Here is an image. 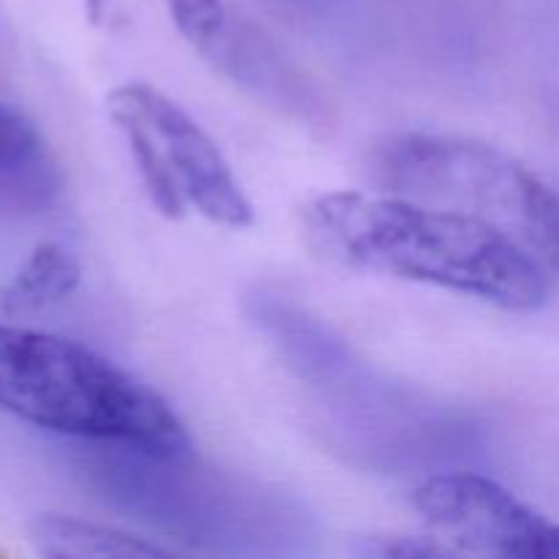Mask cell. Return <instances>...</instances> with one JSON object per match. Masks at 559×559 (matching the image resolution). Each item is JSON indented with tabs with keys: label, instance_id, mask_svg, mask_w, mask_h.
<instances>
[{
	"label": "cell",
	"instance_id": "obj_1",
	"mask_svg": "<svg viewBox=\"0 0 559 559\" xmlns=\"http://www.w3.org/2000/svg\"><path fill=\"white\" fill-rule=\"evenodd\" d=\"M311 243L333 262L440 287L530 314L549 300L546 265L508 229L462 207L396 194L328 191L304 211Z\"/></svg>",
	"mask_w": 559,
	"mask_h": 559
},
{
	"label": "cell",
	"instance_id": "obj_10",
	"mask_svg": "<svg viewBox=\"0 0 559 559\" xmlns=\"http://www.w3.org/2000/svg\"><path fill=\"white\" fill-rule=\"evenodd\" d=\"M360 557L369 559H453L462 557L448 540L437 533L409 535V533H385L371 535L358 549Z\"/></svg>",
	"mask_w": 559,
	"mask_h": 559
},
{
	"label": "cell",
	"instance_id": "obj_2",
	"mask_svg": "<svg viewBox=\"0 0 559 559\" xmlns=\"http://www.w3.org/2000/svg\"><path fill=\"white\" fill-rule=\"evenodd\" d=\"M0 409L49 435L147 462H180L191 437L147 382L74 338L0 322Z\"/></svg>",
	"mask_w": 559,
	"mask_h": 559
},
{
	"label": "cell",
	"instance_id": "obj_5",
	"mask_svg": "<svg viewBox=\"0 0 559 559\" xmlns=\"http://www.w3.org/2000/svg\"><path fill=\"white\" fill-rule=\"evenodd\" d=\"M456 205L500 224L559 273V191L533 169L480 142L459 180Z\"/></svg>",
	"mask_w": 559,
	"mask_h": 559
},
{
	"label": "cell",
	"instance_id": "obj_6",
	"mask_svg": "<svg viewBox=\"0 0 559 559\" xmlns=\"http://www.w3.org/2000/svg\"><path fill=\"white\" fill-rule=\"evenodd\" d=\"M31 540L41 557L52 559H158L173 549L115 524L80 516H41L31 530Z\"/></svg>",
	"mask_w": 559,
	"mask_h": 559
},
{
	"label": "cell",
	"instance_id": "obj_11",
	"mask_svg": "<svg viewBox=\"0 0 559 559\" xmlns=\"http://www.w3.org/2000/svg\"><path fill=\"white\" fill-rule=\"evenodd\" d=\"M107 5L109 0H82V9H85V16L91 22H102L104 14H107Z\"/></svg>",
	"mask_w": 559,
	"mask_h": 559
},
{
	"label": "cell",
	"instance_id": "obj_3",
	"mask_svg": "<svg viewBox=\"0 0 559 559\" xmlns=\"http://www.w3.org/2000/svg\"><path fill=\"white\" fill-rule=\"evenodd\" d=\"M413 508L462 557L559 559V524L489 475H429L415 486Z\"/></svg>",
	"mask_w": 559,
	"mask_h": 559
},
{
	"label": "cell",
	"instance_id": "obj_8",
	"mask_svg": "<svg viewBox=\"0 0 559 559\" xmlns=\"http://www.w3.org/2000/svg\"><path fill=\"white\" fill-rule=\"evenodd\" d=\"M169 20L186 44L202 55H216L227 38L224 0H167Z\"/></svg>",
	"mask_w": 559,
	"mask_h": 559
},
{
	"label": "cell",
	"instance_id": "obj_4",
	"mask_svg": "<svg viewBox=\"0 0 559 559\" xmlns=\"http://www.w3.org/2000/svg\"><path fill=\"white\" fill-rule=\"evenodd\" d=\"M107 112L147 131L189 211L227 229H246L254 222V205L233 164L175 98L147 82H126L107 96Z\"/></svg>",
	"mask_w": 559,
	"mask_h": 559
},
{
	"label": "cell",
	"instance_id": "obj_9",
	"mask_svg": "<svg viewBox=\"0 0 559 559\" xmlns=\"http://www.w3.org/2000/svg\"><path fill=\"white\" fill-rule=\"evenodd\" d=\"M41 158V140L36 129L16 109L0 102V178L22 175Z\"/></svg>",
	"mask_w": 559,
	"mask_h": 559
},
{
	"label": "cell",
	"instance_id": "obj_7",
	"mask_svg": "<svg viewBox=\"0 0 559 559\" xmlns=\"http://www.w3.org/2000/svg\"><path fill=\"white\" fill-rule=\"evenodd\" d=\"M82 284V265L69 246L44 240L33 246L14 276L0 289V309L11 317H31L66 304Z\"/></svg>",
	"mask_w": 559,
	"mask_h": 559
}]
</instances>
